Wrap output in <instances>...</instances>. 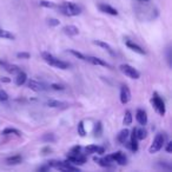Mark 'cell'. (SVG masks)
<instances>
[{
	"mask_svg": "<svg viewBox=\"0 0 172 172\" xmlns=\"http://www.w3.org/2000/svg\"><path fill=\"white\" fill-rule=\"evenodd\" d=\"M130 149L132 150V151H137V150H138V139H137V137H136L135 128H133V131H132V135H131V140H130Z\"/></svg>",
	"mask_w": 172,
	"mask_h": 172,
	"instance_id": "obj_21",
	"label": "cell"
},
{
	"mask_svg": "<svg viewBox=\"0 0 172 172\" xmlns=\"http://www.w3.org/2000/svg\"><path fill=\"white\" fill-rule=\"evenodd\" d=\"M136 119L137 121L140 124V125H146L147 124V116H146V112L144 111V110H140V109H138L137 110V113H136Z\"/></svg>",
	"mask_w": 172,
	"mask_h": 172,
	"instance_id": "obj_11",
	"label": "cell"
},
{
	"mask_svg": "<svg viewBox=\"0 0 172 172\" xmlns=\"http://www.w3.org/2000/svg\"><path fill=\"white\" fill-rule=\"evenodd\" d=\"M86 152L87 153H98V155H101L105 152V149L101 146H98V145H90L86 147Z\"/></svg>",
	"mask_w": 172,
	"mask_h": 172,
	"instance_id": "obj_14",
	"label": "cell"
},
{
	"mask_svg": "<svg viewBox=\"0 0 172 172\" xmlns=\"http://www.w3.org/2000/svg\"><path fill=\"white\" fill-rule=\"evenodd\" d=\"M61 13L68 17H75V15L80 14V7L78 5H75L73 2H64L63 5L58 6Z\"/></svg>",
	"mask_w": 172,
	"mask_h": 172,
	"instance_id": "obj_2",
	"label": "cell"
},
{
	"mask_svg": "<svg viewBox=\"0 0 172 172\" xmlns=\"http://www.w3.org/2000/svg\"><path fill=\"white\" fill-rule=\"evenodd\" d=\"M48 167L50 166H41V167L38 169V171H46V170H48Z\"/></svg>",
	"mask_w": 172,
	"mask_h": 172,
	"instance_id": "obj_39",
	"label": "cell"
},
{
	"mask_svg": "<svg viewBox=\"0 0 172 172\" xmlns=\"http://www.w3.org/2000/svg\"><path fill=\"white\" fill-rule=\"evenodd\" d=\"M131 100V92L127 86H121L120 89V103L121 104H127Z\"/></svg>",
	"mask_w": 172,
	"mask_h": 172,
	"instance_id": "obj_8",
	"label": "cell"
},
{
	"mask_svg": "<svg viewBox=\"0 0 172 172\" xmlns=\"http://www.w3.org/2000/svg\"><path fill=\"white\" fill-rule=\"evenodd\" d=\"M164 145H165L164 135L158 133V135L155 137V139H153V142H152V144H151V146H150L149 152L150 153H156V152H158L159 150L163 149Z\"/></svg>",
	"mask_w": 172,
	"mask_h": 172,
	"instance_id": "obj_3",
	"label": "cell"
},
{
	"mask_svg": "<svg viewBox=\"0 0 172 172\" xmlns=\"http://www.w3.org/2000/svg\"><path fill=\"white\" fill-rule=\"evenodd\" d=\"M1 82H10V79H8V78H6V77H4V78H1Z\"/></svg>",
	"mask_w": 172,
	"mask_h": 172,
	"instance_id": "obj_40",
	"label": "cell"
},
{
	"mask_svg": "<svg viewBox=\"0 0 172 172\" xmlns=\"http://www.w3.org/2000/svg\"><path fill=\"white\" fill-rule=\"evenodd\" d=\"M2 135H5V136H7V135H14V136H18V137H20V136H21V132H20L19 130H17V128L7 127V128H5V130L2 131Z\"/></svg>",
	"mask_w": 172,
	"mask_h": 172,
	"instance_id": "obj_23",
	"label": "cell"
},
{
	"mask_svg": "<svg viewBox=\"0 0 172 172\" xmlns=\"http://www.w3.org/2000/svg\"><path fill=\"white\" fill-rule=\"evenodd\" d=\"M0 38H2V39H11V40H14L15 36L14 34H12L10 31L0 29Z\"/></svg>",
	"mask_w": 172,
	"mask_h": 172,
	"instance_id": "obj_22",
	"label": "cell"
},
{
	"mask_svg": "<svg viewBox=\"0 0 172 172\" xmlns=\"http://www.w3.org/2000/svg\"><path fill=\"white\" fill-rule=\"evenodd\" d=\"M93 133H94V137H100L101 136V133H103V126H101V123L100 121H98L97 124L94 125Z\"/></svg>",
	"mask_w": 172,
	"mask_h": 172,
	"instance_id": "obj_28",
	"label": "cell"
},
{
	"mask_svg": "<svg viewBox=\"0 0 172 172\" xmlns=\"http://www.w3.org/2000/svg\"><path fill=\"white\" fill-rule=\"evenodd\" d=\"M21 162H23V158H21V156H19V155L8 157L7 159H6V163H7L8 165H18V164H20Z\"/></svg>",
	"mask_w": 172,
	"mask_h": 172,
	"instance_id": "obj_19",
	"label": "cell"
},
{
	"mask_svg": "<svg viewBox=\"0 0 172 172\" xmlns=\"http://www.w3.org/2000/svg\"><path fill=\"white\" fill-rule=\"evenodd\" d=\"M64 32H65L67 36H77V34H79L78 27H75L73 25H67V26H65V27H64Z\"/></svg>",
	"mask_w": 172,
	"mask_h": 172,
	"instance_id": "obj_17",
	"label": "cell"
},
{
	"mask_svg": "<svg viewBox=\"0 0 172 172\" xmlns=\"http://www.w3.org/2000/svg\"><path fill=\"white\" fill-rule=\"evenodd\" d=\"M41 55H43V59L45 60L48 65H51V66H54V67L60 68V70H66V68H68V66H70L68 63L63 61V60L58 59V58H55V57L52 55L51 53L43 52Z\"/></svg>",
	"mask_w": 172,
	"mask_h": 172,
	"instance_id": "obj_1",
	"label": "cell"
},
{
	"mask_svg": "<svg viewBox=\"0 0 172 172\" xmlns=\"http://www.w3.org/2000/svg\"><path fill=\"white\" fill-rule=\"evenodd\" d=\"M123 124H124L125 126H128V125L132 124V114H131L130 111H126V112H125L124 119H123Z\"/></svg>",
	"mask_w": 172,
	"mask_h": 172,
	"instance_id": "obj_26",
	"label": "cell"
},
{
	"mask_svg": "<svg viewBox=\"0 0 172 172\" xmlns=\"http://www.w3.org/2000/svg\"><path fill=\"white\" fill-rule=\"evenodd\" d=\"M80 146H75L71 149V153H80Z\"/></svg>",
	"mask_w": 172,
	"mask_h": 172,
	"instance_id": "obj_37",
	"label": "cell"
},
{
	"mask_svg": "<svg viewBox=\"0 0 172 172\" xmlns=\"http://www.w3.org/2000/svg\"><path fill=\"white\" fill-rule=\"evenodd\" d=\"M47 24L50 25V26H58L60 24V21L58 19H54V18H50L48 20H47Z\"/></svg>",
	"mask_w": 172,
	"mask_h": 172,
	"instance_id": "obj_34",
	"label": "cell"
},
{
	"mask_svg": "<svg viewBox=\"0 0 172 172\" xmlns=\"http://www.w3.org/2000/svg\"><path fill=\"white\" fill-rule=\"evenodd\" d=\"M47 105L50 107H64L66 106V103H63V101H59V100H48L47 101Z\"/></svg>",
	"mask_w": 172,
	"mask_h": 172,
	"instance_id": "obj_25",
	"label": "cell"
},
{
	"mask_svg": "<svg viewBox=\"0 0 172 172\" xmlns=\"http://www.w3.org/2000/svg\"><path fill=\"white\" fill-rule=\"evenodd\" d=\"M17 57H18L19 59H30L31 54L27 52H19V53H17Z\"/></svg>",
	"mask_w": 172,
	"mask_h": 172,
	"instance_id": "obj_33",
	"label": "cell"
},
{
	"mask_svg": "<svg viewBox=\"0 0 172 172\" xmlns=\"http://www.w3.org/2000/svg\"><path fill=\"white\" fill-rule=\"evenodd\" d=\"M93 43H94L96 45L100 46V47H103V48H104V50H106V51L110 53L111 55H114V51L112 50V47L109 45V44H106L105 41H101V40H96V41H93Z\"/></svg>",
	"mask_w": 172,
	"mask_h": 172,
	"instance_id": "obj_18",
	"label": "cell"
},
{
	"mask_svg": "<svg viewBox=\"0 0 172 172\" xmlns=\"http://www.w3.org/2000/svg\"><path fill=\"white\" fill-rule=\"evenodd\" d=\"M99 10L101 12H104L106 14H110V15H118V11L116 8H113L112 6L107 5V4H99Z\"/></svg>",
	"mask_w": 172,
	"mask_h": 172,
	"instance_id": "obj_10",
	"label": "cell"
},
{
	"mask_svg": "<svg viewBox=\"0 0 172 172\" xmlns=\"http://www.w3.org/2000/svg\"><path fill=\"white\" fill-rule=\"evenodd\" d=\"M119 70L131 79H139V77H140V73L128 64H121L119 66Z\"/></svg>",
	"mask_w": 172,
	"mask_h": 172,
	"instance_id": "obj_4",
	"label": "cell"
},
{
	"mask_svg": "<svg viewBox=\"0 0 172 172\" xmlns=\"http://www.w3.org/2000/svg\"><path fill=\"white\" fill-rule=\"evenodd\" d=\"M166 151H167L169 153L172 151V143L171 142H169L167 144H166Z\"/></svg>",
	"mask_w": 172,
	"mask_h": 172,
	"instance_id": "obj_38",
	"label": "cell"
},
{
	"mask_svg": "<svg viewBox=\"0 0 172 172\" xmlns=\"http://www.w3.org/2000/svg\"><path fill=\"white\" fill-rule=\"evenodd\" d=\"M39 5L46 8H58V6H57L54 2H52V1H47V0H41V1L39 2Z\"/></svg>",
	"mask_w": 172,
	"mask_h": 172,
	"instance_id": "obj_27",
	"label": "cell"
},
{
	"mask_svg": "<svg viewBox=\"0 0 172 172\" xmlns=\"http://www.w3.org/2000/svg\"><path fill=\"white\" fill-rule=\"evenodd\" d=\"M106 158L109 159V160H111V162H117L119 165H125L127 162L126 159V156L123 153V152H114V153H111V155H109V156H106Z\"/></svg>",
	"mask_w": 172,
	"mask_h": 172,
	"instance_id": "obj_6",
	"label": "cell"
},
{
	"mask_svg": "<svg viewBox=\"0 0 172 172\" xmlns=\"http://www.w3.org/2000/svg\"><path fill=\"white\" fill-rule=\"evenodd\" d=\"M78 135L80 137H85L86 136V131H85V127H84V121H80L78 124Z\"/></svg>",
	"mask_w": 172,
	"mask_h": 172,
	"instance_id": "obj_32",
	"label": "cell"
},
{
	"mask_svg": "<svg viewBox=\"0 0 172 172\" xmlns=\"http://www.w3.org/2000/svg\"><path fill=\"white\" fill-rule=\"evenodd\" d=\"M26 80H27V75H26L25 72H21V71H19V72L17 73V75H15V78H14L15 85H18V86H21V85H24V84L26 82Z\"/></svg>",
	"mask_w": 172,
	"mask_h": 172,
	"instance_id": "obj_12",
	"label": "cell"
},
{
	"mask_svg": "<svg viewBox=\"0 0 172 172\" xmlns=\"http://www.w3.org/2000/svg\"><path fill=\"white\" fill-rule=\"evenodd\" d=\"M67 162H71L72 164L82 165L86 163V157L80 153H71L70 156H67Z\"/></svg>",
	"mask_w": 172,
	"mask_h": 172,
	"instance_id": "obj_7",
	"label": "cell"
},
{
	"mask_svg": "<svg viewBox=\"0 0 172 172\" xmlns=\"http://www.w3.org/2000/svg\"><path fill=\"white\" fill-rule=\"evenodd\" d=\"M27 85H29V87H30L31 90L34 91V92H40V91L45 90L44 85H43V84H40L39 82H36V80H30Z\"/></svg>",
	"mask_w": 172,
	"mask_h": 172,
	"instance_id": "obj_13",
	"label": "cell"
},
{
	"mask_svg": "<svg viewBox=\"0 0 172 172\" xmlns=\"http://www.w3.org/2000/svg\"><path fill=\"white\" fill-rule=\"evenodd\" d=\"M98 162H99V165H100V166H104V167H111V166H112V163H113V162H111V160H109L106 157L99 159Z\"/></svg>",
	"mask_w": 172,
	"mask_h": 172,
	"instance_id": "obj_30",
	"label": "cell"
},
{
	"mask_svg": "<svg viewBox=\"0 0 172 172\" xmlns=\"http://www.w3.org/2000/svg\"><path fill=\"white\" fill-rule=\"evenodd\" d=\"M51 87L55 91H63L64 90V87H63L61 85H58V84H52V85H51Z\"/></svg>",
	"mask_w": 172,
	"mask_h": 172,
	"instance_id": "obj_36",
	"label": "cell"
},
{
	"mask_svg": "<svg viewBox=\"0 0 172 172\" xmlns=\"http://www.w3.org/2000/svg\"><path fill=\"white\" fill-rule=\"evenodd\" d=\"M41 140L46 143H53L55 142V137H54L53 133H46V135H44L41 137Z\"/></svg>",
	"mask_w": 172,
	"mask_h": 172,
	"instance_id": "obj_29",
	"label": "cell"
},
{
	"mask_svg": "<svg viewBox=\"0 0 172 172\" xmlns=\"http://www.w3.org/2000/svg\"><path fill=\"white\" fill-rule=\"evenodd\" d=\"M138 1H149V0H138Z\"/></svg>",
	"mask_w": 172,
	"mask_h": 172,
	"instance_id": "obj_41",
	"label": "cell"
},
{
	"mask_svg": "<svg viewBox=\"0 0 172 172\" xmlns=\"http://www.w3.org/2000/svg\"><path fill=\"white\" fill-rule=\"evenodd\" d=\"M68 52L71 53V54H73L75 57H77L78 59L82 60V61H86V55H84L82 53L78 52V51H75V50H68Z\"/></svg>",
	"mask_w": 172,
	"mask_h": 172,
	"instance_id": "obj_31",
	"label": "cell"
},
{
	"mask_svg": "<svg viewBox=\"0 0 172 172\" xmlns=\"http://www.w3.org/2000/svg\"><path fill=\"white\" fill-rule=\"evenodd\" d=\"M128 136H130L128 130H127V128H124V130L120 131L119 135H118V140H119L120 143H123V144H126V140L128 139Z\"/></svg>",
	"mask_w": 172,
	"mask_h": 172,
	"instance_id": "obj_20",
	"label": "cell"
},
{
	"mask_svg": "<svg viewBox=\"0 0 172 172\" xmlns=\"http://www.w3.org/2000/svg\"><path fill=\"white\" fill-rule=\"evenodd\" d=\"M2 67L5 68V71L8 72V73H12V75H14V73H18L19 71H20V68L18 67L17 65H11V64H8L5 61V64L4 65H1Z\"/></svg>",
	"mask_w": 172,
	"mask_h": 172,
	"instance_id": "obj_16",
	"label": "cell"
},
{
	"mask_svg": "<svg viewBox=\"0 0 172 172\" xmlns=\"http://www.w3.org/2000/svg\"><path fill=\"white\" fill-rule=\"evenodd\" d=\"M126 46L130 50H132L133 52L138 53V54H145V51L143 50L142 47L139 45H137V44H135V43H132V41H126Z\"/></svg>",
	"mask_w": 172,
	"mask_h": 172,
	"instance_id": "obj_15",
	"label": "cell"
},
{
	"mask_svg": "<svg viewBox=\"0 0 172 172\" xmlns=\"http://www.w3.org/2000/svg\"><path fill=\"white\" fill-rule=\"evenodd\" d=\"M152 103H153V106L156 109L160 116H164L165 114V104L163 101V99L158 96V93H153V97H152Z\"/></svg>",
	"mask_w": 172,
	"mask_h": 172,
	"instance_id": "obj_5",
	"label": "cell"
},
{
	"mask_svg": "<svg viewBox=\"0 0 172 172\" xmlns=\"http://www.w3.org/2000/svg\"><path fill=\"white\" fill-rule=\"evenodd\" d=\"M135 133L138 140H142V139H144L146 137V131L143 127H140V128H135Z\"/></svg>",
	"mask_w": 172,
	"mask_h": 172,
	"instance_id": "obj_24",
	"label": "cell"
},
{
	"mask_svg": "<svg viewBox=\"0 0 172 172\" xmlns=\"http://www.w3.org/2000/svg\"><path fill=\"white\" fill-rule=\"evenodd\" d=\"M8 100V94L4 90H0V101H6Z\"/></svg>",
	"mask_w": 172,
	"mask_h": 172,
	"instance_id": "obj_35",
	"label": "cell"
},
{
	"mask_svg": "<svg viewBox=\"0 0 172 172\" xmlns=\"http://www.w3.org/2000/svg\"><path fill=\"white\" fill-rule=\"evenodd\" d=\"M86 61H89L93 65H98V66H105V67H111L110 64H107L106 61H104L100 58H97V57H91V55H86Z\"/></svg>",
	"mask_w": 172,
	"mask_h": 172,
	"instance_id": "obj_9",
	"label": "cell"
}]
</instances>
